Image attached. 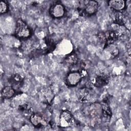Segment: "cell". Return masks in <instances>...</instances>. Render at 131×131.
<instances>
[{
    "mask_svg": "<svg viewBox=\"0 0 131 131\" xmlns=\"http://www.w3.org/2000/svg\"><path fill=\"white\" fill-rule=\"evenodd\" d=\"M99 3L96 1L84 0L77 2V8L79 14L83 16H90L98 11Z\"/></svg>",
    "mask_w": 131,
    "mask_h": 131,
    "instance_id": "6da1fadb",
    "label": "cell"
},
{
    "mask_svg": "<svg viewBox=\"0 0 131 131\" xmlns=\"http://www.w3.org/2000/svg\"><path fill=\"white\" fill-rule=\"evenodd\" d=\"M14 34L19 39H26L31 36V31L24 20L19 19L16 23Z\"/></svg>",
    "mask_w": 131,
    "mask_h": 131,
    "instance_id": "7a4b0ae2",
    "label": "cell"
},
{
    "mask_svg": "<svg viewBox=\"0 0 131 131\" xmlns=\"http://www.w3.org/2000/svg\"><path fill=\"white\" fill-rule=\"evenodd\" d=\"M119 33L115 31L102 32L98 34L99 40L104 45V48L113 44L119 38Z\"/></svg>",
    "mask_w": 131,
    "mask_h": 131,
    "instance_id": "3957f363",
    "label": "cell"
},
{
    "mask_svg": "<svg viewBox=\"0 0 131 131\" xmlns=\"http://www.w3.org/2000/svg\"><path fill=\"white\" fill-rule=\"evenodd\" d=\"M110 76L103 72H99L92 79V83L97 88H102L106 85L110 81Z\"/></svg>",
    "mask_w": 131,
    "mask_h": 131,
    "instance_id": "277c9868",
    "label": "cell"
},
{
    "mask_svg": "<svg viewBox=\"0 0 131 131\" xmlns=\"http://www.w3.org/2000/svg\"><path fill=\"white\" fill-rule=\"evenodd\" d=\"M82 76V74L79 71L71 72L68 74L66 77V84L70 87L75 86L80 82Z\"/></svg>",
    "mask_w": 131,
    "mask_h": 131,
    "instance_id": "5b68a950",
    "label": "cell"
},
{
    "mask_svg": "<svg viewBox=\"0 0 131 131\" xmlns=\"http://www.w3.org/2000/svg\"><path fill=\"white\" fill-rule=\"evenodd\" d=\"M49 14L54 18H59L63 17L66 13V8L60 3L52 4L49 9Z\"/></svg>",
    "mask_w": 131,
    "mask_h": 131,
    "instance_id": "8992f818",
    "label": "cell"
},
{
    "mask_svg": "<svg viewBox=\"0 0 131 131\" xmlns=\"http://www.w3.org/2000/svg\"><path fill=\"white\" fill-rule=\"evenodd\" d=\"M29 118L32 124L36 128L45 127L48 123L47 119L39 113H33Z\"/></svg>",
    "mask_w": 131,
    "mask_h": 131,
    "instance_id": "52a82bcc",
    "label": "cell"
},
{
    "mask_svg": "<svg viewBox=\"0 0 131 131\" xmlns=\"http://www.w3.org/2000/svg\"><path fill=\"white\" fill-rule=\"evenodd\" d=\"M73 115L70 111L67 110H62L60 115V123L62 127L70 126L73 121Z\"/></svg>",
    "mask_w": 131,
    "mask_h": 131,
    "instance_id": "ba28073f",
    "label": "cell"
},
{
    "mask_svg": "<svg viewBox=\"0 0 131 131\" xmlns=\"http://www.w3.org/2000/svg\"><path fill=\"white\" fill-rule=\"evenodd\" d=\"M89 114L93 118H99L102 116V107L101 103L94 102L89 107Z\"/></svg>",
    "mask_w": 131,
    "mask_h": 131,
    "instance_id": "9c48e42d",
    "label": "cell"
},
{
    "mask_svg": "<svg viewBox=\"0 0 131 131\" xmlns=\"http://www.w3.org/2000/svg\"><path fill=\"white\" fill-rule=\"evenodd\" d=\"M108 6L113 10L120 12L126 7V2L123 0H111L108 1Z\"/></svg>",
    "mask_w": 131,
    "mask_h": 131,
    "instance_id": "30bf717a",
    "label": "cell"
},
{
    "mask_svg": "<svg viewBox=\"0 0 131 131\" xmlns=\"http://www.w3.org/2000/svg\"><path fill=\"white\" fill-rule=\"evenodd\" d=\"M4 42L6 46L12 48H18L21 46L19 39L15 35H7L4 37Z\"/></svg>",
    "mask_w": 131,
    "mask_h": 131,
    "instance_id": "8fae6325",
    "label": "cell"
},
{
    "mask_svg": "<svg viewBox=\"0 0 131 131\" xmlns=\"http://www.w3.org/2000/svg\"><path fill=\"white\" fill-rule=\"evenodd\" d=\"M91 91L87 88H82L80 89L77 94L78 100L81 102H86L91 99Z\"/></svg>",
    "mask_w": 131,
    "mask_h": 131,
    "instance_id": "7c38bea8",
    "label": "cell"
},
{
    "mask_svg": "<svg viewBox=\"0 0 131 131\" xmlns=\"http://www.w3.org/2000/svg\"><path fill=\"white\" fill-rule=\"evenodd\" d=\"M18 110L21 112L23 115L26 117H29V118L34 113L33 112L31 106L26 102L18 105Z\"/></svg>",
    "mask_w": 131,
    "mask_h": 131,
    "instance_id": "4fadbf2b",
    "label": "cell"
},
{
    "mask_svg": "<svg viewBox=\"0 0 131 131\" xmlns=\"http://www.w3.org/2000/svg\"><path fill=\"white\" fill-rule=\"evenodd\" d=\"M15 94V90L12 86H6L1 91V96L4 99L13 98Z\"/></svg>",
    "mask_w": 131,
    "mask_h": 131,
    "instance_id": "5bb4252c",
    "label": "cell"
},
{
    "mask_svg": "<svg viewBox=\"0 0 131 131\" xmlns=\"http://www.w3.org/2000/svg\"><path fill=\"white\" fill-rule=\"evenodd\" d=\"M23 78L22 76L17 73L14 74L12 75L10 78V82L12 83V85H19L23 82Z\"/></svg>",
    "mask_w": 131,
    "mask_h": 131,
    "instance_id": "9a60e30c",
    "label": "cell"
},
{
    "mask_svg": "<svg viewBox=\"0 0 131 131\" xmlns=\"http://www.w3.org/2000/svg\"><path fill=\"white\" fill-rule=\"evenodd\" d=\"M101 105L102 107V116L105 117H110L112 115V112L107 103L103 102Z\"/></svg>",
    "mask_w": 131,
    "mask_h": 131,
    "instance_id": "2e32d148",
    "label": "cell"
},
{
    "mask_svg": "<svg viewBox=\"0 0 131 131\" xmlns=\"http://www.w3.org/2000/svg\"><path fill=\"white\" fill-rule=\"evenodd\" d=\"M66 61L70 65H74L77 62L78 58L75 54H71L66 58Z\"/></svg>",
    "mask_w": 131,
    "mask_h": 131,
    "instance_id": "e0dca14e",
    "label": "cell"
},
{
    "mask_svg": "<svg viewBox=\"0 0 131 131\" xmlns=\"http://www.w3.org/2000/svg\"><path fill=\"white\" fill-rule=\"evenodd\" d=\"M9 11V5L6 1H1L0 3V13L5 14Z\"/></svg>",
    "mask_w": 131,
    "mask_h": 131,
    "instance_id": "ac0fdd59",
    "label": "cell"
}]
</instances>
